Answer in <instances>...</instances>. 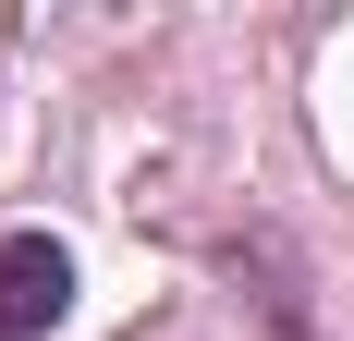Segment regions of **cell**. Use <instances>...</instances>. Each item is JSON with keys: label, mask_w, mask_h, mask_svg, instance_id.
<instances>
[{"label": "cell", "mask_w": 354, "mask_h": 341, "mask_svg": "<svg viewBox=\"0 0 354 341\" xmlns=\"http://www.w3.org/2000/svg\"><path fill=\"white\" fill-rule=\"evenodd\" d=\"M62 305H73V256L49 232H12L0 244V341H37Z\"/></svg>", "instance_id": "6da1fadb"}]
</instances>
